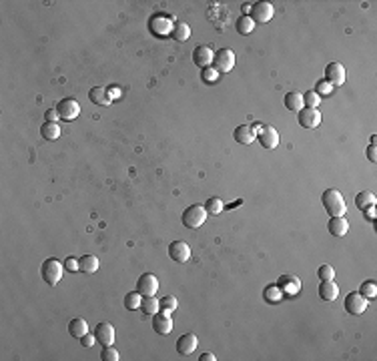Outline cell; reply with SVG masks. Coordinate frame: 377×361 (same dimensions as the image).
Segmentation results:
<instances>
[{
	"label": "cell",
	"instance_id": "1",
	"mask_svg": "<svg viewBox=\"0 0 377 361\" xmlns=\"http://www.w3.org/2000/svg\"><path fill=\"white\" fill-rule=\"evenodd\" d=\"M323 207L331 217H343V213L347 211V205L337 189H327L323 193Z\"/></svg>",
	"mask_w": 377,
	"mask_h": 361
},
{
	"label": "cell",
	"instance_id": "2",
	"mask_svg": "<svg viewBox=\"0 0 377 361\" xmlns=\"http://www.w3.org/2000/svg\"><path fill=\"white\" fill-rule=\"evenodd\" d=\"M40 273H42V279H44V281H46L50 287H54V285H58V283H60V279H62L64 265H62L58 259L50 257V259H46V261L42 263Z\"/></svg>",
	"mask_w": 377,
	"mask_h": 361
},
{
	"label": "cell",
	"instance_id": "3",
	"mask_svg": "<svg viewBox=\"0 0 377 361\" xmlns=\"http://www.w3.org/2000/svg\"><path fill=\"white\" fill-rule=\"evenodd\" d=\"M207 211L203 205H191L187 211L183 213V225L187 229H199L201 225H205L207 221Z\"/></svg>",
	"mask_w": 377,
	"mask_h": 361
},
{
	"label": "cell",
	"instance_id": "4",
	"mask_svg": "<svg viewBox=\"0 0 377 361\" xmlns=\"http://www.w3.org/2000/svg\"><path fill=\"white\" fill-rule=\"evenodd\" d=\"M235 62H237V56H235V52L231 48H221L213 56V68L217 72H229V70H233Z\"/></svg>",
	"mask_w": 377,
	"mask_h": 361
},
{
	"label": "cell",
	"instance_id": "5",
	"mask_svg": "<svg viewBox=\"0 0 377 361\" xmlns=\"http://www.w3.org/2000/svg\"><path fill=\"white\" fill-rule=\"evenodd\" d=\"M255 131H257V139H259V143L265 147V149H277V145H279V133H277V129H273V127H263V125H255Z\"/></svg>",
	"mask_w": 377,
	"mask_h": 361
},
{
	"label": "cell",
	"instance_id": "6",
	"mask_svg": "<svg viewBox=\"0 0 377 361\" xmlns=\"http://www.w3.org/2000/svg\"><path fill=\"white\" fill-rule=\"evenodd\" d=\"M56 111H58V117L62 121H74L80 115V105L74 99H62L56 105Z\"/></svg>",
	"mask_w": 377,
	"mask_h": 361
},
{
	"label": "cell",
	"instance_id": "7",
	"mask_svg": "<svg viewBox=\"0 0 377 361\" xmlns=\"http://www.w3.org/2000/svg\"><path fill=\"white\" fill-rule=\"evenodd\" d=\"M137 291H139L143 297H153V295L159 291V279H157L153 273L141 275V279L137 281Z\"/></svg>",
	"mask_w": 377,
	"mask_h": 361
},
{
	"label": "cell",
	"instance_id": "8",
	"mask_svg": "<svg viewBox=\"0 0 377 361\" xmlns=\"http://www.w3.org/2000/svg\"><path fill=\"white\" fill-rule=\"evenodd\" d=\"M273 14H275V8L271 2H255L249 16L253 18V22H269Z\"/></svg>",
	"mask_w": 377,
	"mask_h": 361
},
{
	"label": "cell",
	"instance_id": "9",
	"mask_svg": "<svg viewBox=\"0 0 377 361\" xmlns=\"http://www.w3.org/2000/svg\"><path fill=\"white\" fill-rule=\"evenodd\" d=\"M345 309H347V313H351V315H361V313H365V309H367V299L357 291V293H349L347 297H345Z\"/></svg>",
	"mask_w": 377,
	"mask_h": 361
},
{
	"label": "cell",
	"instance_id": "10",
	"mask_svg": "<svg viewBox=\"0 0 377 361\" xmlns=\"http://www.w3.org/2000/svg\"><path fill=\"white\" fill-rule=\"evenodd\" d=\"M297 121H299V125H301L303 129H315V127L321 125V113H319L317 109H307V107H305V109L299 111Z\"/></svg>",
	"mask_w": 377,
	"mask_h": 361
},
{
	"label": "cell",
	"instance_id": "11",
	"mask_svg": "<svg viewBox=\"0 0 377 361\" xmlns=\"http://www.w3.org/2000/svg\"><path fill=\"white\" fill-rule=\"evenodd\" d=\"M325 80H327L331 86L343 84V82H345V68H343V64H339V62L327 64V68H325Z\"/></svg>",
	"mask_w": 377,
	"mask_h": 361
},
{
	"label": "cell",
	"instance_id": "12",
	"mask_svg": "<svg viewBox=\"0 0 377 361\" xmlns=\"http://www.w3.org/2000/svg\"><path fill=\"white\" fill-rule=\"evenodd\" d=\"M277 287L281 289L283 295H287V297H295V295L301 291V281H299L297 277H293V275H283V277H279Z\"/></svg>",
	"mask_w": 377,
	"mask_h": 361
},
{
	"label": "cell",
	"instance_id": "13",
	"mask_svg": "<svg viewBox=\"0 0 377 361\" xmlns=\"http://www.w3.org/2000/svg\"><path fill=\"white\" fill-rule=\"evenodd\" d=\"M95 337H97V341L101 345H113L115 343V327L111 323L103 321V323H99L95 327Z\"/></svg>",
	"mask_w": 377,
	"mask_h": 361
},
{
	"label": "cell",
	"instance_id": "14",
	"mask_svg": "<svg viewBox=\"0 0 377 361\" xmlns=\"http://www.w3.org/2000/svg\"><path fill=\"white\" fill-rule=\"evenodd\" d=\"M169 255L177 263H187L189 257H191V247H189L185 241H173L169 245Z\"/></svg>",
	"mask_w": 377,
	"mask_h": 361
},
{
	"label": "cell",
	"instance_id": "15",
	"mask_svg": "<svg viewBox=\"0 0 377 361\" xmlns=\"http://www.w3.org/2000/svg\"><path fill=\"white\" fill-rule=\"evenodd\" d=\"M213 56H215V52L209 46H205V44H201V46H197L193 50V62L199 68H207L209 64H213Z\"/></svg>",
	"mask_w": 377,
	"mask_h": 361
},
{
	"label": "cell",
	"instance_id": "16",
	"mask_svg": "<svg viewBox=\"0 0 377 361\" xmlns=\"http://www.w3.org/2000/svg\"><path fill=\"white\" fill-rule=\"evenodd\" d=\"M153 329L159 333V335H169L173 331V319H171V313H155V319H153Z\"/></svg>",
	"mask_w": 377,
	"mask_h": 361
},
{
	"label": "cell",
	"instance_id": "17",
	"mask_svg": "<svg viewBox=\"0 0 377 361\" xmlns=\"http://www.w3.org/2000/svg\"><path fill=\"white\" fill-rule=\"evenodd\" d=\"M88 99H90V103H95L99 107H109L113 103V93L105 86H95V88H90Z\"/></svg>",
	"mask_w": 377,
	"mask_h": 361
},
{
	"label": "cell",
	"instance_id": "18",
	"mask_svg": "<svg viewBox=\"0 0 377 361\" xmlns=\"http://www.w3.org/2000/svg\"><path fill=\"white\" fill-rule=\"evenodd\" d=\"M197 345H199V339H197L195 333H185L177 339V351L181 355H191L197 349Z\"/></svg>",
	"mask_w": 377,
	"mask_h": 361
},
{
	"label": "cell",
	"instance_id": "19",
	"mask_svg": "<svg viewBox=\"0 0 377 361\" xmlns=\"http://www.w3.org/2000/svg\"><path fill=\"white\" fill-rule=\"evenodd\" d=\"M233 137H235V141L241 143V145H251V143L257 139V131H255V127H251V125H241V127L235 129Z\"/></svg>",
	"mask_w": 377,
	"mask_h": 361
},
{
	"label": "cell",
	"instance_id": "20",
	"mask_svg": "<svg viewBox=\"0 0 377 361\" xmlns=\"http://www.w3.org/2000/svg\"><path fill=\"white\" fill-rule=\"evenodd\" d=\"M327 229H329L331 235L343 237V235H347V231H349V223H347L345 217H331V221L327 223Z\"/></svg>",
	"mask_w": 377,
	"mask_h": 361
},
{
	"label": "cell",
	"instance_id": "21",
	"mask_svg": "<svg viewBox=\"0 0 377 361\" xmlns=\"http://www.w3.org/2000/svg\"><path fill=\"white\" fill-rule=\"evenodd\" d=\"M337 295H339V287H337V283L333 279L321 281V285H319V297L321 299L333 301V299H337Z\"/></svg>",
	"mask_w": 377,
	"mask_h": 361
},
{
	"label": "cell",
	"instance_id": "22",
	"mask_svg": "<svg viewBox=\"0 0 377 361\" xmlns=\"http://www.w3.org/2000/svg\"><path fill=\"white\" fill-rule=\"evenodd\" d=\"M283 103H285V107L289 109V111H293V113H299L305 105H303V95L301 93H287L285 95V99H283Z\"/></svg>",
	"mask_w": 377,
	"mask_h": 361
},
{
	"label": "cell",
	"instance_id": "23",
	"mask_svg": "<svg viewBox=\"0 0 377 361\" xmlns=\"http://www.w3.org/2000/svg\"><path fill=\"white\" fill-rule=\"evenodd\" d=\"M68 333H70V337L80 339L84 333H88V325H86V321H84V319H80V317L72 319V321L68 323Z\"/></svg>",
	"mask_w": 377,
	"mask_h": 361
},
{
	"label": "cell",
	"instance_id": "24",
	"mask_svg": "<svg viewBox=\"0 0 377 361\" xmlns=\"http://www.w3.org/2000/svg\"><path fill=\"white\" fill-rule=\"evenodd\" d=\"M171 28V18H165V16H155L151 20V30L155 34H167Z\"/></svg>",
	"mask_w": 377,
	"mask_h": 361
},
{
	"label": "cell",
	"instance_id": "25",
	"mask_svg": "<svg viewBox=\"0 0 377 361\" xmlns=\"http://www.w3.org/2000/svg\"><path fill=\"white\" fill-rule=\"evenodd\" d=\"M355 205L359 211H365L367 207H373L375 205V195L369 193V191H361L357 197H355Z\"/></svg>",
	"mask_w": 377,
	"mask_h": 361
},
{
	"label": "cell",
	"instance_id": "26",
	"mask_svg": "<svg viewBox=\"0 0 377 361\" xmlns=\"http://www.w3.org/2000/svg\"><path fill=\"white\" fill-rule=\"evenodd\" d=\"M141 311H143L145 315H155V313L161 311V303L155 299V295H153V297H143V301H141Z\"/></svg>",
	"mask_w": 377,
	"mask_h": 361
},
{
	"label": "cell",
	"instance_id": "27",
	"mask_svg": "<svg viewBox=\"0 0 377 361\" xmlns=\"http://www.w3.org/2000/svg\"><path fill=\"white\" fill-rule=\"evenodd\" d=\"M235 28H237L239 34H251L253 28H255V22H253L251 16H239L237 22H235Z\"/></svg>",
	"mask_w": 377,
	"mask_h": 361
},
{
	"label": "cell",
	"instance_id": "28",
	"mask_svg": "<svg viewBox=\"0 0 377 361\" xmlns=\"http://www.w3.org/2000/svg\"><path fill=\"white\" fill-rule=\"evenodd\" d=\"M60 127L56 125V123H44L42 127H40V135L44 137V139H48V141H54V139H58L60 137Z\"/></svg>",
	"mask_w": 377,
	"mask_h": 361
},
{
	"label": "cell",
	"instance_id": "29",
	"mask_svg": "<svg viewBox=\"0 0 377 361\" xmlns=\"http://www.w3.org/2000/svg\"><path fill=\"white\" fill-rule=\"evenodd\" d=\"M78 263H80V271L82 273H95L99 269V259L95 255H84V257L78 259Z\"/></svg>",
	"mask_w": 377,
	"mask_h": 361
},
{
	"label": "cell",
	"instance_id": "30",
	"mask_svg": "<svg viewBox=\"0 0 377 361\" xmlns=\"http://www.w3.org/2000/svg\"><path fill=\"white\" fill-rule=\"evenodd\" d=\"M141 301H143V295H141L139 291L127 293V295H125V309H129V311L141 309Z\"/></svg>",
	"mask_w": 377,
	"mask_h": 361
},
{
	"label": "cell",
	"instance_id": "31",
	"mask_svg": "<svg viewBox=\"0 0 377 361\" xmlns=\"http://www.w3.org/2000/svg\"><path fill=\"white\" fill-rule=\"evenodd\" d=\"M189 36H191V26H189V24L177 22V24L173 26V38H175V40L183 42V40H187Z\"/></svg>",
	"mask_w": 377,
	"mask_h": 361
},
{
	"label": "cell",
	"instance_id": "32",
	"mask_svg": "<svg viewBox=\"0 0 377 361\" xmlns=\"http://www.w3.org/2000/svg\"><path fill=\"white\" fill-rule=\"evenodd\" d=\"M205 211H207L209 215H221V213H223V201H221L219 197H211V199H207V203H205Z\"/></svg>",
	"mask_w": 377,
	"mask_h": 361
},
{
	"label": "cell",
	"instance_id": "33",
	"mask_svg": "<svg viewBox=\"0 0 377 361\" xmlns=\"http://www.w3.org/2000/svg\"><path fill=\"white\" fill-rule=\"evenodd\" d=\"M161 311L163 313H173L175 309H177V305H179V301H177V297H173V295H167V297H163L161 301Z\"/></svg>",
	"mask_w": 377,
	"mask_h": 361
},
{
	"label": "cell",
	"instance_id": "34",
	"mask_svg": "<svg viewBox=\"0 0 377 361\" xmlns=\"http://www.w3.org/2000/svg\"><path fill=\"white\" fill-rule=\"evenodd\" d=\"M319 103H321V97L315 91H307L303 95V105H307V109H317Z\"/></svg>",
	"mask_w": 377,
	"mask_h": 361
},
{
	"label": "cell",
	"instance_id": "35",
	"mask_svg": "<svg viewBox=\"0 0 377 361\" xmlns=\"http://www.w3.org/2000/svg\"><path fill=\"white\" fill-rule=\"evenodd\" d=\"M359 293H361L365 299H373V297L377 295V285L373 283V281H365V283L361 285Z\"/></svg>",
	"mask_w": 377,
	"mask_h": 361
},
{
	"label": "cell",
	"instance_id": "36",
	"mask_svg": "<svg viewBox=\"0 0 377 361\" xmlns=\"http://www.w3.org/2000/svg\"><path fill=\"white\" fill-rule=\"evenodd\" d=\"M281 297H283V293H281V289H279L277 285H271V287H267V289H265V299H267V301L277 303Z\"/></svg>",
	"mask_w": 377,
	"mask_h": 361
},
{
	"label": "cell",
	"instance_id": "37",
	"mask_svg": "<svg viewBox=\"0 0 377 361\" xmlns=\"http://www.w3.org/2000/svg\"><path fill=\"white\" fill-rule=\"evenodd\" d=\"M103 361H119V351L113 345H103V353H101Z\"/></svg>",
	"mask_w": 377,
	"mask_h": 361
},
{
	"label": "cell",
	"instance_id": "38",
	"mask_svg": "<svg viewBox=\"0 0 377 361\" xmlns=\"http://www.w3.org/2000/svg\"><path fill=\"white\" fill-rule=\"evenodd\" d=\"M317 277H319L321 281H327V279H333V277H335V269H333L331 265H321V267L317 269Z\"/></svg>",
	"mask_w": 377,
	"mask_h": 361
},
{
	"label": "cell",
	"instance_id": "39",
	"mask_svg": "<svg viewBox=\"0 0 377 361\" xmlns=\"http://www.w3.org/2000/svg\"><path fill=\"white\" fill-rule=\"evenodd\" d=\"M217 76H219V72H217L215 68H209V66H207V68L201 70V78H203L205 82H215Z\"/></svg>",
	"mask_w": 377,
	"mask_h": 361
},
{
	"label": "cell",
	"instance_id": "40",
	"mask_svg": "<svg viewBox=\"0 0 377 361\" xmlns=\"http://www.w3.org/2000/svg\"><path fill=\"white\" fill-rule=\"evenodd\" d=\"M333 91V86L327 82V80H317V86H315V93L321 97V95H329Z\"/></svg>",
	"mask_w": 377,
	"mask_h": 361
},
{
	"label": "cell",
	"instance_id": "41",
	"mask_svg": "<svg viewBox=\"0 0 377 361\" xmlns=\"http://www.w3.org/2000/svg\"><path fill=\"white\" fill-rule=\"evenodd\" d=\"M64 269H68V271H72V273L80 271V263H78V259H76V257H68V259L64 261Z\"/></svg>",
	"mask_w": 377,
	"mask_h": 361
},
{
	"label": "cell",
	"instance_id": "42",
	"mask_svg": "<svg viewBox=\"0 0 377 361\" xmlns=\"http://www.w3.org/2000/svg\"><path fill=\"white\" fill-rule=\"evenodd\" d=\"M80 343H82V347H92V345L97 343V337L90 335V333H84V335L80 337Z\"/></svg>",
	"mask_w": 377,
	"mask_h": 361
},
{
	"label": "cell",
	"instance_id": "43",
	"mask_svg": "<svg viewBox=\"0 0 377 361\" xmlns=\"http://www.w3.org/2000/svg\"><path fill=\"white\" fill-rule=\"evenodd\" d=\"M60 117H58V111L56 109H48L46 111V123H56Z\"/></svg>",
	"mask_w": 377,
	"mask_h": 361
},
{
	"label": "cell",
	"instance_id": "44",
	"mask_svg": "<svg viewBox=\"0 0 377 361\" xmlns=\"http://www.w3.org/2000/svg\"><path fill=\"white\" fill-rule=\"evenodd\" d=\"M367 159H369L371 163H375V161H377V155H375V145H371V147L367 149Z\"/></svg>",
	"mask_w": 377,
	"mask_h": 361
},
{
	"label": "cell",
	"instance_id": "45",
	"mask_svg": "<svg viewBox=\"0 0 377 361\" xmlns=\"http://www.w3.org/2000/svg\"><path fill=\"white\" fill-rule=\"evenodd\" d=\"M365 215L373 221V219H375V205H373V207H367V209H365Z\"/></svg>",
	"mask_w": 377,
	"mask_h": 361
},
{
	"label": "cell",
	"instance_id": "46",
	"mask_svg": "<svg viewBox=\"0 0 377 361\" xmlns=\"http://www.w3.org/2000/svg\"><path fill=\"white\" fill-rule=\"evenodd\" d=\"M199 359H201V361H215V359H217V357H215L213 353H203V355H201Z\"/></svg>",
	"mask_w": 377,
	"mask_h": 361
}]
</instances>
